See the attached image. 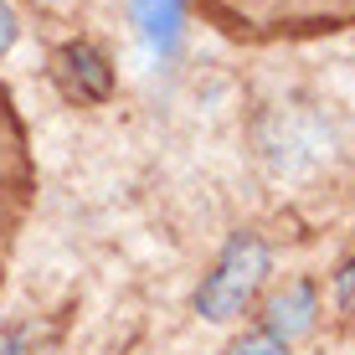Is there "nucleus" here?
I'll return each instance as SVG.
<instances>
[{"instance_id": "obj_1", "label": "nucleus", "mask_w": 355, "mask_h": 355, "mask_svg": "<svg viewBox=\"0 0 355 355\" xmlns=\"http://www.w3.org/2000/svg\"><path fill=\"white\" fill-rule=\"evenodd\" d=\"M232 42H309L355 26V0H191Z\"/></svg>"}, {"instance_id": "obj_2", "label": "nucleus", "mask_w": 355, "mask_h": 355, "mask_svg": "<svg viewBox=\"0 0 355 355\" xmlns=\"http://www.w3.org/2000/svg\"><path fill=\"white\" fill-rule=\"evenodd\" d=\"M36 150H31V129L21 119L16 98L0 88V288H6L10 268H16L21 237L36 211Z\"/></svg>"}, {"instance_id": "obj_3", "label": "nucleus", "mask_w": 355, "mask_h": 355, "mask_svg": "<svg viewBox=\"0 0 355 355\" xmlns=\"http://www.w3.org/2000/svg\"><path fill=\"white\" fill-rule=\"evenodd\" d=\"M6 42H10V16L0 10V46H6Z\"/></svg>"}, {"instance_id": "obj_4", "label": "nucleus", "mask_w": 355, "mask_h": 355, "mask_svg": "<svg viewBox=\"0 0 355 355\" xmlns=\"http://www.w3.org/2000/svg\"><path fill=\"white\" fill-rule=\"evenodd\" d=\"M242 355H273V350H242Z\"/></svg>"}]
</instances>
